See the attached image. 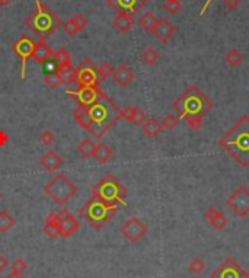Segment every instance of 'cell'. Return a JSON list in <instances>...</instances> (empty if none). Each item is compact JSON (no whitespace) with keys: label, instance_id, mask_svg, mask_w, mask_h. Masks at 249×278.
<instances>
[{"label":"cell","instance_id":"1","mask_svg":"<svg viewBox=\"0 0 249 278\" xmlns=\"http://www.w3.org/2000/svg\"><path fill=\"white\" fill-rule=\"evenodd\" d=\"M219 146L239 165L249 167V116L242 115L220 139Z\"/></svg>","mask_w":249,"mask_h":278},{"label":"cell","instance_id":"2","mask_svg":"<svg viewBox=\"0 0 249 278\" xmlns=\"http://www.w3.org/2000/svg\"><path fill=\"white\" fill-rule=\"evenodd\" d=\"M172 110L180 116V119H187L189 116L204 118L213 110V102L203 91L192 85L172 102Z\"/></svg>","mask_w":249,"mask_h":278},{"label":"cell","instance_id":"3","mask_svg":"<svg viewBox=\"0 0 249 278\" xmlns=\"http://www.w3.org/2000/svg\"><path fill=\"white\" fill-rule=\"evenodd\" d=\"M62 25V19L57 16V13L41 0H35V9L25 21V26L43 40L54 34Z\"/></svg>","mask_w":249,"mask_h":278},{"label":"cell","instance_id":"4","mask_svg":"<svg viewBox=\"0 0 249 278\" xmlns=\"http://www.w3.org/2000/svg\"><path fill=\"white\" fill-rule=\"evenodd\" d=\"M83 108L86 110L91 119L98 127H101L105 133L110 131L118 122V119H121V108L111 98H108L102 91L93 104Z\"/></svg>","mask_w":249,"mask_h":278},{"label":"cell","instance_id":"5","mask_svg":"<svg viewBox=\"0 0 249 278\" xmlns=\"http://www.w3.org/2000/svg\"><path fill=\"white\" fill-rule=\"evenodd\" d=\"M118 211V204H111L105 203L96 197H91L80 208L79 214L89 223L91 227L99 230L105 224H108L110 220L117 214Z\"/></svg>","mask_w":249,"mask_h":278},{"label":"cell","instance_id":"6","mask_svg":"<svg viewBox=\"0 0 249 278\" xmlns=\"http://www.w3.org/2000/svg\"><path fill=\"white\" fill-rule=\"evenodd\" d=\"M92 197H96L105 203L111 204H123L127 206V189L125 186L111 173H107L93 188H92Z\"/></svg>","mask_w":249,"mask_h":278},{"label":"cell","instance_id":"7","mask_svg":"<svg viewBox=\"0 0 249 278\" xmlns=\"http://www.w3.org/2000/svg\"><path fill=\"white\" fill-rule=\"evenodd\" d=\"M77 192V186L74 182H71L64 173H57L45 186H44V194L48 195L54 204L64 206L70 198L74 197Z\"/></svg>","mask_w":249,"mask_h":278},{"label":"cell","instance_id":"8","mask_svg":"<svg viewBox=\"0 0 249 278\" xmlns=\"http://www.w3.org/2000/svg\"><path fill=\"white\" fill-rule=\"evenodd\" d=\"M225 204L232 210V213L239 217L245 219L249 214V189L247 186H238L225 201Z\"/></svg>","mask_w":249,"mask_h":278},{"label":"cell","instance_id":"9","mask_svg":"<svg viewBox=\"0 0 249 278\" xmlns=\"http://www.w3.org/2000/svg\"><path fill=\"white\" fill-rule=\"evenodd\" d=\"M10 50L21 58V80H23L25 79V70H26L28 60L32 58L34 50H35V41L31 37H28V35H22V37H19L13 43V46L10 47Z\"/></svg>","mask_w":249,"mask_h":278},{"label":"cell","instance_id":"10","mask_svg":"<svg viewBox=\"0 0 249 278\" xmlns=\"http://www.w3.org/2000/svg\"><path fill=\"white\" fill-rule=\"evenodd\" d=\"M98 66H95L91 58H85L83 61H80V64L76 67L77 70V77H76V83L79 88H93L98 86L99 83V77H98V71H96Z\"/></svg>","mask_w":249,"mask_h":278},{"label":"cell","instance_id":"11","mask_svg":"<svg viewBox=\"0 0 249 278\" xmlns=\"http://www.w3.org/2000/svg\"><path fill=\"white\" fill-rule=\"evenodd\" d=\"M121 234L124 239L130 243H137L140 242L146 234H147V226L141 222L138 217H128L120 227Z\"/></svg>","mask_w":249,"mask_h":278},{"label":"cell","instance_id":"12","mask_svg":"<svg viewBox=\"0 0 249 278\" xmlns=\"http://www.w3.org/2000/svg\"><path fill=\"white\" fill-rule=\"evenodd\" d=\"M211 278H249V274L232 258H227L211 273Z\"/></svg>","mask_w":249,"mask_h":278},{"label":"cell","instance_id":"13","mask_svg":"<svg viewBox=\"0 0 249 278\" xmlns=\"http://www.w3.org/2000/svg\"><path fill=\"white\" fill-rule=\"evenodd\" d=\"M73 116H74L76 122H77L83 130H86L89 134H92L95 139H102V137H104L105 131H104L101 127H98V125L91 119V116L88 115V112H86V110H85L83 107L79 105V107L73 111Z\"/></svg>","mask_w":249,"mask_h":278},{"label":"cell","instance_id":"14","mask_svg":"<svg viewBox=\"0 0 249 278\" xmlns=\"http://www.w3.org/2000/svg\"><path fill=\"white\" fill-rule=\"evenodd\" d=\"M177 34V26L168 18H158L156 26L152 35L162 44H168Z\"/></svg>","mask_w":249,"mask_h":278},{"label":"cell","instance_id":"15","mask_svg":"<svg viewBox=\"0 0 249 278\" xmlns=\"http://www.w3.org/2000/svg\"><path fill=\"white\" fill-rule=\"evenodd\" d=\"M66 93L68 96H71L79 105L82 107H89L91 104H93L96 101V98L99 96L101 93V89L98 86H93V88H77L76 91H70L67 89Z\"/></svg>","mask_w":249,"mask_h":278},{"label":"cell","instance_id":"16","mask_svg":"<svg viewBox=\"0 0 249 278\" xmlns=\"http://www.w3.org/2000/svg\"><path fill=\"white\" fill-rule=\"evenodd\" d=\"M59 220H60V237L67 239L71 234H74L80 229V222L73 217L67 210H60L57 211Z\"/></svg>","mask_w":249,"mask_h":278},{"label":"cell","instance_id":"17","mask_svg":"<svg viewBox=\"0 0 249 278\" xmlns=\"http://www.w3.org/2000/svg\"><path fill=\"white\" fill-rule=\"evenodd\" d=\"M105 1L111 9L134 16V13H137L140 9H143L149 0H105Z\"/></svg>","mask_w":249,"mask_h":278},{"label":"cell","instance_id":"18","mask_svg":"<svg viewBox=\"0 0 249 278\" xmlns=\"http://www.w3.org/2000/svg\"><path fill=\"white\" fill-rule=\"evenodd\" d=\"M111 77H113V82H114L115 85H118L120 88H127L130 83L134 82L136 74H134L133 69H131L128 64L121 63L120 66H117V67L113 70Z\"/></svg>","mask_w":249,"mask_h":278},{"label":"cell","instance_id":"19","mask_svg":"<svg viewBox=\"0 0 249 278\" xmlns=\"http://www.w3.org/2000/svg\"><path fill=\"white\" fill-rule=\"evenodd\" d=\"M54 51L51 50V47L45 43V40L40 38L38 43H35V50L32 54V60L37 64H47L51 61Z\"/></svg>","mask_w":249,"mask_h":278},{"label":"cell","instance_id":"20","mask_svg":"<svg viewBox=\"0 0 249 278\" xmlns=\"http://www.w3.org/2000/svg\"><path fill=\"white\" fill-rule=\"evenodd\" d=\"M64 161L63 158L56 152V150H47L41 159H40V165L44 167L47 172H56L63 166Z\"/></svg>","mask_w":249,"mask_h":278},{"label":"cell","instance_id":"21","mask_svg":"<svg viewBox=\"0 0 249 278\" xmlns=\"http://www.w3.org/2000/svg\"><path fill=\"white\" fill-rule=\"evenodd\" d=\"M205 219L208 220L210 223V226L214 229V230H219V232H222L226 226H227V217H225V214L220 211V210H217L216 207H208L207 208V211H205Z\"/></svg>","mask_w":249,"mask_h":278},{"label":"cell","instance_id":"22","mask_svg":"<svg viewBox=\"0 0 249 278\" xmlns=\"http://www.w3.org/2000/svg\"><path fill=\"white\" fill-rule=\"evenodd\" d=\"M141 131H143V134H144L147 139H152V140H153V139L159 137V136L163 133V127H162L160 121H158V118L150 116V118H147L146 122L141 125Z\"/></svg>","mask_w":249,"mask_h":278},{"label":"cell","instance_id":"23","mask_svg":"<svg viewBox=\"0 0 249 278\" xmlns=\"http://www.w3.org/2000/svg\"><path fill=\"white\" fill-rule=\"evenodd\" d=\"M43 232L47 237L50 239H57L60 236V220L57 213H51L44 223Z\"/></svg>","mask_w":249,"mask_h":278},{"label":"cell","instance_id":"24","mask_svg":"<svg viewBox=\"0 0 249 278\" xmlns=\"http://www.w3.org/2000/svg\"><path fill=\"white\" fill-rule=\"evenodd\" d=\"M113 26L117 31L125 34V32L131 31V28L134 26V16L128 15V13H124V12H118L117 16L113 19Z\"/></svg>","mask_w":249,"mask_h":278},{"label":"cell","instance_id":"25","mask_svg":"<svg viewBox=\"0 0 249 278\" xmlns=\"http://www.w3.org/2000/svg\"><path fill=\"white\" fill-rule=\"evenodd\" d=\"M140 58L143 61L144 66L147 67H153L159 63L160 60V51L155 47V46H147L141 50L140 53Z\"/></svg>","mask_w":249,"mask_h":278},{"label":"cell","instance_id":"26","mask_svg":"<svg viewBox=\"0 0 249 278\" xmlns=\"http://www.w3.org/2000/svg\"><path fill=\"white\" fill-rule=\"evenodd\" d=\"M56 70L59 71V74H60V77H62L63 85L70 86V85L76 83L77 70H76V67H73L71 64H68V66H63V67H59V69H56Z\"/></svg>","mask_w":249,"mask_h":278},{"label":"cell","instance_id":"27","mask_svg":"<svg viewBox=\"0 0 249 278\" xmlns=\"http://www.w3.org/2000/svg\"><path fill=\"white\" fill-rule=\"evenodd\" d=\"M114 156V150L108 146V144H98L95 147V152H93V158L96 159L98 163H107L111 158Z\"/></svg>","mask_w":249,"mask_h":278},{"label":"cell","instance_id":"28","mask_svg":"<svg viewBox=\"0 0 249 278\" xmlns=\"http://www.w3.org/2000/svg\"><path fill=\"white\" fill-rule=\"evenodd\" d=\"M95 147L96 144L89 139V137H85L79 141L77 144V153L85 158V159H89V158H93V152H95Z\"/></svg>","mask_w":249,"mask_h":278},{"label":"cell","instance_id":"29","mask_svg":"<svg viewBox=\"0 0 249 278\" xmlns=\"http://www.w3.org/2000/svg\"><path fill=\"white\" fill-rule=\"evenodd\" d=\"M156 22H158V18H156V15L153 12H146L138 18V23H140L141 29L149 32V34L153 32V29L156 26Z\"/></svg>","mask_w":249,"mask_h":278},{"label":"cell","instance_id":"30","mask_svg":"<svg viewBox=\"0 0 249 278\" xmlns=\"http://www.w3.org/2000/svg\"><path fill=\"white\" fill-rule=\"evenodd\" d=\"M51 63L56 66V69L63 67V66H68L71 64V54L66 50V48H59L51 58Z\"/></svg>","mask_w":249,"mask_h":278},{"label":"cell","instance_id":"31","mask_svg":"<svg viewBox=\"0 0 249 278\" xmlns=\"http://www.w3.org/2000/svg\"><path fill=\"white\" fill-rule=\"evenodd\" d=\"M16 224L15 217L10 216V213L7 210H0V233L6 234L10 229H13Z\"/></svg>","mask_w":249,"mask_h":278},{"label":"cell","instance_id":"32","mask_svg":"<svg viewBox=\"0 0 249 278\" xmlns=\"http://www.w3.org/2000/svg\"><path fill=\"white\" fill-rule=\"evenodd\" d=\"M242 61H244V54H242L238 48H230V50L225 54V63L229 64L232 69H236Z\"/></svg>","mask_w":249,"mask_h":278},{"label":"cell","instance_id":"33","mask_svg":"<svg viewBox=\"0 0 249 278\" xmlns=\"http://www.w3.org/2000/svg\"><path fill=\"white\" fill-rule=\"evenodd\" d=\"M44 83H45V86L50 88V89H57L60 85H63L62 77H60L59 71H57V70L48 71V73L44 76Z\"/></svg>","mask_w":249,"mask_h":278},{"label":"cell","instance_id":"34","mask_svg":"<svg viewBox=\"0 0 249 278\" xmlns=\"http://www.w3.org/2000/svg\"><path fill=\"white\" fill-rule=\"evenodd\" d=\"M180 116L177 115V114H166L165 116H163V119H162V127H163V130H166V131H172V130H175L177 127H178V124H180Z\"/></svg>","mask_w":249,"mask_h":278},{"label":"cell","instance_id":"35","mask_svg":"<svg viewBox=\"0 0 249 278\" xmlns=\"http://www.w3.org/2000/svg\"><path fill=\"white\" fill-rule=\"evenodd\" d=\"M204 270H205V264H204V261L200 259V258H194V259H191L189 264H188V271H189L192 276H200Z\"/></svg>","mask_w":249,"mask_h":278},{"label":"cell","instance_id":"36","mask_svg":"<svg viewBox=\"0 0 249 278\" xmlns=\"http://www.w3.org/2000/svg\"><path fill=\"white\" fill-rule=\"evenodd\" d=\"M163 9L169 15H177L182 9V1L181 0H163Z\"/></svg>","mask_w":249,"mask_h":278},{"label":"cell","instance_id":"37","mask_svg":"<svg viewBox=\"0 0 249 278\" xmlns=\"http://www.w3.org/2000/svg\"><path fill=\"white\" fill-rule=\"evenodd\" d=\"M26 268H28L26 261H23V259H16V261L12 264V267H10V274H12V276H16V277H22L23 273L26 271Z\"/></svg>","mask_w":249,"mask_h":278},{"label":"cell","instance_id":"38","mask_svg":"<svg viewBox=\"0 0 249 278\" xmlns=\"http://www.w3.org/2000/svg\"><path fill=\"white\" fill-rule=\"evenodd\" d=\"M63 29H64V32H66V35H68V37H76L79 32H80V29H79V26L74 23V21L70 18V19H67L66 22H63Z\"/></svg>","mask_w":249,"mask_h":278},{"label":"cell","instance_id":"39","mask_svg":"<svg viewBox=\"0 0 249 278\" xmlns=\"http://www.w3.org/2000/svg\"><path fill=\"white\" fill-rule=\"evenodd\" d=\"M113 70H114V69L111 67L110 63H101V64L98 66V69H96V71H98V77H99V82H104L108 76H111Z\"/></svg>","mask_w":249,"mask_h":278},{"label":"cell","instance_id":"40","mask_svg":"<svg viewBox=\"0 0 249 278\" xmlns=\"http://www.w3.org/2000/svg\"><path fill=\"white\" fill-rule=\"evenodd\" d=\"M38 140H40V143L44 144V146H51V144L56 141V134H54L51 130L47 128V130H44V131L40 134Z\"/></svg>","mask_w":249,"mask_h":278},{"label":"cell","instance_id":"41","mask_svg":"<svg viewBox=\"0 0 249 278\" xmlns=\"http://www.w3.org/2000/svg\"><path fill=\"white\" fill-rule=\"evenodd\" d=\"M137 111H138V108H137V107L128 105V107H125L124 110H121V118H123L124 121H127V122L133 124V121H134V116H136Z\"/></svg>","mask_w":249,"mask_h":278},{"label":"cell","instance_id":"42","mask_svg":"<svg viewBox=\"0 0 249 278\" xmlns=\"http://www.w3.org/2000/svg\"><path fill=\"white\" fill-rule=\"evenodd\" d=\"M185 121H187L188 127H189L191 130H194V131L200 130L201 125H203V116H189Z\"/></svg>","mask_w":249,"mask_h":278},{"label":"cell","instance_id":"43","mask_svg":"<svg viewBox=\"0 0 249 278\" xmlns=\"http://www.w3.org/2000/svg\"><path fill=\"white\" fill-rule=\"evenodd\" d=\"M71 19L74 21V23L79 26V29H80V31H82V29L88 25V18H86L85 15H82V13H76Z\"/></svg>","mask_w":249,"mask_h":278},{"label":"cell","instance_id":"44","mask_svg":"<svg viewBox=\"0 0 249 278\" xmlns=\"http://www.w3.org/2000/svg\"><path fill=\"white\" fill-rule=\"evenodd\" d=\"M223 3H225V7L232 12H235L241 6V0H223Z\"/></svg>","mask_w":249,"mask_h":278},{"label":"cell","instance_id":"45","mask_svg":"<svg viewBox=\"0 0 249 278\" xmlns=\"http://www.w3.org/2000/svg\"><path fill=\"white\" fill-rule=\"evenodd\" d=\"M9 267V259L4 255H0V273H3Z\"/></svg>","mask_w":249,"mask_h":278},{"label":"cell","instance_id":"46","mask_svg":"<svg viewBox=\"0 0 249 278\" xmlns=\"http://www.w3.org/2000/svg\"><path fill=\"white\" fill-rule=\"evenodd\" d=\"M7 140H9V136L3 130H0V147H3L7 143Z\"/></svg>","mask_w":249,"mask_h":278},{"label":"cell","instance_id":"47","mask_svg":"<svg viewBox=\"0 0 249 278\" xmlns=\"http://www.w3.org/2000/svg\"><path fill=\"white\" fill-rule=\"evenodd\" d=\"M211 1H213V0H205V3H204V4L201 6V9H200V16H203V15H204V13L207 12V9L210 7Z\"/></svg>","mask_w":249,"mask_h":278},{"label":"cell","instance_id":"48","mask_svg":"<svg viewBox=\"0 0 249 278\" xmlns=\"http://www.w3.org/2000/svg\"><path fill=\"white\" fill-rule=\"evenodd\" d=\"M13 0H0V6L3 7V6H7V4H10Z\"/></svg>","mask_w":249,"mask_h":278},{"label":"cell","instance_id":"49","mask_svg":"<svg viewBox=\"0 0 249 278\" xmlns=\"http://www.w3.org/2000/svg\"><path fill=\"white\" fill-rule=\"evenodd\" d=\"M3 278H22V277H16V276H12V274H9V276H6V277Z\"/></svg>","mask_w":249,"mask_h":278},{"label":"cell","instance_id":"50","mask_svg":"<svg viewBox=\"0 0 249 278\" xmlns=\"http://www.w3.org/2000/svg\"><path fill=\"white\" fill-rule=\"evenodd\" d=\"M0 200H1V192H0Z\"/></svg>","mask_w":249,"mask_h":278}]
</instances>
